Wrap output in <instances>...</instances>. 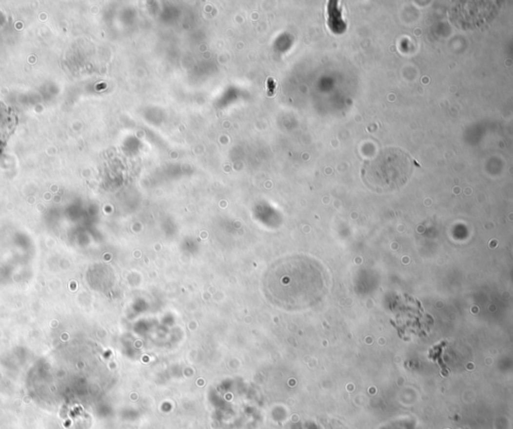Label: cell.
<instances>
[{
  "label": "cell",
  "mask_w": 513,
  "mask_h": 429,
  "mask_svg": "<svg viewBox=\"0 0 513 429\" xmlns=\"http://www.w3.org/2000/svg\"><path fill=\"white\" fill-rule=\"evenodd\" d=\"M414 162L401 148L387 147L366 163L362 177L368 188L377 193L401 189L410 180Z\"/></svg>",
  "instance_id": "obj_1"
},
{
  "label": "cell",
  "mask_w": 513,
  "mask_h": 429,
  "mask_svg": "<svg viewBox=\"0 0 513 429\" xmlns=\"http://www.w3.org/2000/svg\"><path fill=\"white\" fill-rule=\"evenodd\" d=\"M496 1H457L450 8V20L462 29H474L490 22L496 16Z\"/></svg>",
  "instance_id": "obj_2"
}]
</instances>
